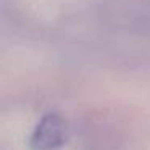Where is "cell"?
<instances>
[{
	"instance_id": "cell-1",
	"label": "cell",
	"mask_w": 150,
	"mask_h": 150,
	"mask_svg": "<svg viewBox=\"0 0 150 150\" xmlns=\"http://www.w3.org/2000/svg\"><path fill=\"white\" fill-rule=\"evenodd\" d=\"M68 129L66 123L60 115L47 113L36 124L29 139L33 150H55L66 142Z\"/></svg>"
}]
</instances>
